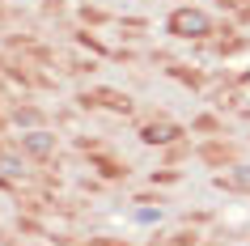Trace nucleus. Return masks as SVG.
Here are the masks:
<instances>
[{
	"label": "nucleus",
	"mask_w": 250,
	"mask_h": 246,
	"mask_svg": "<svg viewBox=\"0 0 250 246\" xmlns=\"http://www.w3.org/2000/svg\"><path fill=\"white\" fill-rule=\"evenodd\" d=\"M170 30L178 34V39H199V34L212 30V22L199 13V9H178V13L170 17Z\"/></svg>",
	"instance_id": "f257e3e1"
},
{
	"label": "nucleus",
	"mask_w": 250,
	"mask_h": 246,
	"mask_svg": "<svg viewBox=\"0 0 250 246\" xmlns=\"http://www.w3.org/2000/svg\"><path fill=\"white\" fill-rule=\"evenodd\" d=\"M216 182H221L225 191H250V166H237V170H229V174H221Z\"/></svg>",
	"instance_id": "f03ea898"
},
{
	"label": "nucleus",
	"mask_w": 250,
	"mask_h": 246,
	"mask_svg": "<svg viewBox=\"0 0 250 246\" xmlns=\"http://www.w3.org/2000/svg\"><path fill=\"white\" fill-rule=\"evenodd\" d=\"M51 136H47V132H34V136H21V149H26V153H34V157H47L51 153Z\"/></svg>",
	"instance_id": "7ed1b4c3"
},
{
	"label": "nucleus",
	"mask_w": 250,
	"mask_h": 246,
	"mask_svg": "<svg viewBox=\"0 0 250 246\" xmlns=\"http://www.w3.org/2000/svg\"><path fill=\"white\" fill-rule=\"evenodd\" d=\"M81 246H127V242H110V238H93V242H81Z\"/></svg>",
	"instance_id": "39448f33"
},
{
	"label": "nucleus",
	"mask_w": 250,
	"mask_h": 246,
	"mask_svg": "<svg viewBox=\"0 0 250 246\" xmlns=\"http://www.w3.org/2000/svg\"><path fill=\"white\" fill-rule=\"evenodd\" d=\"M140 136H145L148 144H166V140H174L178 132H174L170 123H153V128H145V132H140Z\"/></svg>",
	"instance_id": "20e7f679"
}]
</instances>
